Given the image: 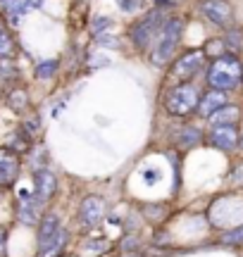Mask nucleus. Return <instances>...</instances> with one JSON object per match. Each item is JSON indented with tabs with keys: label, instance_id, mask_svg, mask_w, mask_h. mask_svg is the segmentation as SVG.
<instances>
[{
	"label": "nucleus",
	"instance_id": "f257e3e1",
	"mask_svg": "<svg viewBox=\"0 0 243 257\" xmlns=\"http://www.w3.org/2000/svg\"><path fill=\"white\" fill-rule=\"evenodd\" d=\"M243 81V64L236 55H219L212 60L207 69V86L212 91H234Z\"/></svg>",
	"mask_w": 243,
	"mask_h": 257
},
{
	"label": "nucleus",
	"instance_id": "f03ea898",
	"mask_svg": "<svg viewBox=\"0 0 243 257\" xmlns=\"http://www.w3.org/2000/svg\"><path fill=\"white\" fill-rule=\"evenodd\" d=\"M184 34V19L181 17H172L167 19L158 34V41L153 43V53H150V62L155 67H165L172 62V55L177 50L179 41Z\"/></svg>",
	"mask_w": 243,
	"mask_h": 257
},
{
	"label": "nucleus",
	"instance_id": "7ed1b4c3",
	"mask_svg": "<svg viewBox=\"0 0 243 257\" xmlns=\"http://www.w3.org/2000/svg\"><path fill=\"white\" fill-rule=\"evenodd\" d=\"M198 102H200V95H198L193 83H177V86H172L165 93V110L172 117H188V114H193L198 110Z\"/></svg>",
	"mask_w": 243,
	"mask_h": 257
},
{
	"label": "nucleus",
	"instance_id": "20e7f679",
	"mask_svg": "<svg viewBox=\"0 0 243 257\" xmlns=\"http://www.w3.org/2000/svg\"><path fill=\"white\" fill-rule=\"evenodd\" d=\"M165 24V17H162V10L155 8L153 12H148L143 19H139L134 27L129 29V38L131 43L139 48V50H146V48L153 43V38L160 34V29Z\"/></svg>",
	"mask_w": 243,
	"mask_h": 257
},
{
	"label": "nucleus",
	"instance_id": "39448f33",
	"mask_svg": "<svg viewBox=\"0 0 243 257\" xmlns=\"http://www.w3.org/2000/svg\"><path fill=\"white\" fill-rule=\"evenodd\" d=\"M203 64H205V50H198V48L196 50H186L177 62L172 64V76H174L177 81L186 83L200 72Z\"/></svg>",
	"mask_w": 243,
	"mask_h": 257
},
{
	"label": "nucleus",
	"instance_id": "423d86ee",
	"mask_svg": "<svg viewBox=\"0 0 243 257\" xmlns=\"http://www.w3.org/2000/svg\"><path fill=\"white\" fill-rule=\"evenodd\" d=\"M198 8L203 12V17L207 22H212L215 27H226L231 24V17H234V8L229 0H200Z\"/></svg>",
	"mask_w": 243,
	"mask_h": 257
},
{
	"label": "nucleus",
	"instance_id": "0eeeda50",
	"mask_svg": "<svg viewBox=\"0 0 243 257\" xmlns=\"http://www.w3.org/2000/svg\"><path fill=\"white\" fill-rule=\"evenodd\" d=\"M105 217V200L100 195H86L79 205V219L84 226H95Z\"/></svg>",
	"mask_w": 243,
	"mask_h": 257
},
{
	"label": "nucleus",
	"instance_id": "6e6552de",
	"mask_svg": "<svg viewBox=\"0 0 243 257\" xmlns=\"http://www.w3.org/2000/svg\"><path fill=\"white\" fill-rule=\"evenodd\" d=\"M207 141H210V146H215L217 150L229 153V150H234V148L238 146V128L236 126H212Z\"/></svg>",
	"mask_w": 243,
	"mask_h": 257
},
{
	"label": "nucleus",
	"instance_id": "1a4fd4ad",
	"mask_svg": "<svg viewBox=\"0 0 243 257\" xmlns=\"http://www.w3.org/2000/svg\"><path fill=\"white\" fill-rule=\"evenodd\" d=\"M34 188H36V200L38 202H48L57 191V179L53 172L41 169L34 174Z\"/></svg>",
	"mask_w": 243,
	"mask_h": 257
},
{
	"label": "nucleus",
	"instance_id": "9d476101",
	"mask_svg": "<svg viewBox=\"0 0 243 257\" xmlns=\"http://www.w3.org/2000/svg\"><path fill=\"white\" fill-rule=\"evenodd\" d=\"M222 107H226V93H222V91H210L200 98V102H198V114L200 117H205V119H210L215 112H219Z\"/></svg>",
	"mask_w": 243,
	"mask_h": 257
},
{
	"label": "nucleus",
	"instance_id": "9b49d317",
	"mask_svg": "<svg viewBox=\"0 0 243 257\" xmlns=\"http://www.w3.org/2000/svg\"><path fill=\"white\" fill-rule=\"evenodd\" d=\"M60 231H62V226H60V219L55 214H43L38 221V250H43L48 243H53V238Z\"/></svg>",
	"mask_w": 243,
	"mask_h": 257
},
{
	"label": "nucleus",
	"instance_id": "f8f14e48",
	"mask_svg": "<svg viewBox=\"0 0 243 257\" xmlns=\"http://www.w3.org/2000/svg\"><path fill=\"white\" fill-rule=\"evenodd\" d=\"M19 221L24 224H38L41 221V202L36 200V195H29L19 200V210H17Z\"/></svg>",
	"mask_w": 243,
	"mask_h": 257
},
{
	"label": "nucleus",
	"instance_id": "ddd939ff",
	"mask_svg": "<svg viewBox=\"0 0 243 257\" xmlns=\"http://www.w3.org/2000/svg\"><path fill=\"white\" fill-rule=\"evenodd\" d=\"M38 5H41V0H3V10L12 15V19H22V15L36 10Z\"/></svg>",
	"mask_w": 243,
	"mask_h": 257
},
{
	"label": "nucleus",
	"instance_id": "4468645a",
	"mask_svg": "<svg viewBox=\"0 0 243 257\" xmlns=\"http://www.w3.org/2000/svg\"><path fill=\"white\" fill-rule=\"evenodd\" d=\"M238 117H241V110L236 105H226V107H222L219 112H215L210 117V124L212 126H236Z\"/></svg>",
	"mask_w": 243,
	"mask_h": 257
},
{
	"label": "nucleus",
	"instance_id": "2eb2a0df",
	"mask_svg": "<svg viewBox=\"0 0 243 257\" xmlns=\"http://www.w3.org/2000/svg\"><path fill=\"white\" fill-rule=\"evenodd\" d=\"M200 141H203L200 128H196V126H184V128H181V134L177 136V146L179 148H193V146H198Z\"/></svg>",
	"mask_w": 243,
	"mask_h": 257
},
{
	"label": "nucleus",
	"instance_id": "dca6fc26",
	"mask_svg": "<svg viewBox=\"0 0 243 257\" xmlns=\"http://www.w3.org/2000/svg\"><path fill=\"white\" fill-rule=\"evenodd\" d=\"M65 243H67V231L62 229L55 238H53V243H48L43 250H38V257H57L62 252V248H65Z\"/></svg>",
	"mask_w": 243,
	"mask_h": 257
},
{
	"label": "nucleus",
	"instance_id": "f3484780",
	"mask_svg": "<svg viewBox=\"0 0 243 257\" xmlns=\"http://www.w3.org/2000/svg\"><path fill=\"white\" fill-rule=\"evenodd\" d=\"M8 102H10V107H12V110H17V112L24 110V107H27V102H29V93L24 91V88H17V91L10 93Z\"/></svg>",
	"mask_w": 243,
	"mask_h": 257
},
{
	"label": "nucleus",
	"instance_id": "a211bd4d",
	"mask_svg": "<svg viewBox=\"0 0 243 257\" xmlns=\"http://www.w3.org/2000/svg\"><path fill=\"white\" fill-rule=\"evenodd\" d=\"M222 43H224L229 50H243V31L241 29H231Z\"/></svg>",
	"mask_w": 243,
	"mask_h": 257
},
{
	"label": "nucleus",
	"instance_id": "6ab92c4d",
	"mask_svg": "<svg viewBox=\"0 0 243 257\" xmlns=\"http://www.w3.org/2000/svg\"><path fill=\"white\" fill-rule=\"evenodd\" d=\"M222 243H224V245H243V224L241 226H236V229L224 231Z\"/></svg>",
	"mask_w": 243,
	"mask_h": 257
},
{
	"label": "nucleus",
	"instance_id": "aec40b11",
	"mask_svg": "<svg viewBox=\"0 0 243 257\" xmlns=\"http://www.w3.org/2000/svg\"><path fill=\"white\" fill-rule=\"evenodd\" d=\"M57 60H46V62H41L36 67V76L38 79H50V76H53V74L57 72Z\"/></svg>",
	"mask_w": 243,
	"mask_h": 257
},
{
	"label": "nucleus",
	"instance_id": "412c9836",
	"mask_svg": "<svg viewBox=\"0 0 243 257\" xmlns=\"http://www.w3.org/2000/svg\"><path fill=\"white\" fill-rule=\"evenodd\" d=\"M15 50H17V46H15L12 36L0 34V60H3V57H12L15 55Z\"/></svg>",
	"mask_w": 243,
	"mask_h": 257
},
{
	"label": "nucleus",
	"instance_id": "4be33fe9",
	"mask_svg": "<svg viewBox=\"0 0 243 257\" xmlns=\"http://www.w3.org/2000/svg\"><path fill=\"white\" fill-rule=\"evenodd\" d=\"M107 27H112V19H110V17H95L93 19V27H91V29H93L95 36H103L105 31H107Z\"/></svg>",
	"mask_w": 243,
	"mask_h": 257
},
{
	"label": "nucleus",
	"instance_id": "5701e85b",
	"mask_svg": "<svg viewBox=\"0 0 243 257\" xmlns=\"http://www.w3.org/2000/svg\"><path fill=\"white\" fill-rule=\"evenodd\" d=\"M117 5H119L122 12H136V8H139V0H117Z\"/></svg>",
	"mask_w": 243,
	"mask_h": 257
},
{
	"label": "nucleus",
	"instance_id": "b1692460",
	"mask_svg": "<svg viewBox=\"0 0 243 257\" xmlns=\"http://www.w3.org/2000/svg\"><path fill=\"white\" fill-rule=\"evenodd\" d=\"M98 43H103L105 48H117L119 46V41L112 38V36H98Z\"/></svg>",
	"mask_w": 243,
	"mask_h": 257
},
{
	"label": "nucleus",
	"instance_id": "393cba45",
	"mask_svg": "<svg viewBox=\"0 0 243 257\" xmlns=\"http://www.w3.org/2000/svg\"><path fill=\"white\" fill-rule=\"evenodd\" d=\"M0 34H5V19L0 17Z\"/></svg>",
	"mask_w": 243,
	"mask_h": 257
},
{
	"label": "nucleus",
	"instance_id": "a878e982",
	"mask_svg": "<svg viewBox=\"0 0 243 257\" xmlns=\"http://www.w3.org/2000/svg\"><path fill=\"white\" fill-rule=\"evenodd\" d=\"M3 240H5V231L0 229V245H3Z\"/></svg>",
	"mask_w": 243,
	"mask_h": 257
}]
</instances>
